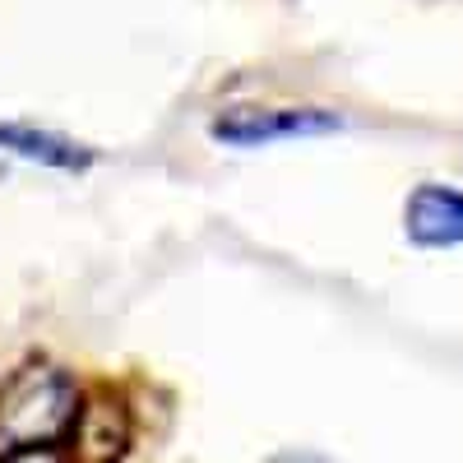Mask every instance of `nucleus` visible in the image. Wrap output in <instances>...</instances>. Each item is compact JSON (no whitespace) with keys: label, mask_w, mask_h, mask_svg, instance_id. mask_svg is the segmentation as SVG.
Returning <instances> with one entry per match:
<instances>
[{"label":"nucleus","mask_w":463,"mask_h":463,"mask_svg":"<svg viewBox=\"0 0 463 463\" xmlns=\"http://www.w3.org/2000/svg\"><path fill=\"white\" fill-rule=\"evenodd\" d=\"M80 394L56 366H28L0 390V454L10 449H56L70 436Z\"/></svg>","instance_id":"f257e3e1"},{"label":"nucleus","mask_w":463,"mask_h":463,"mask_svg":"<svg viewBox=\"0 0 463 463\" xmlns=\"http://www.w3.org/2000/svg\"><path fill=\"white\" fill-rule=\"evenodd\" d=\"M403 232L421 250L463 246V190L440 185V181H421L403 204Z\"/></svg>","instance_id":"7ed1b4c3"},{"label":"nucleus","mask_w":463,"mask_h":463,"mask_svg":"<svg viewBox=\"0 0 463 463\" xmlns=\"http://www.w3.org/2000/svg\"><path fill=\"white\" fill-rule=\"evenodd\" d=\"M74 454H80V463H111V458H121L126 445H130V417L121 403H89L74 412Z\"/></svg>","instance_id":"39448f33"},{"label":"nucleus","mask_w":463,"mask_h":463,"mask_svg":"<svg viewBox=\"0 0 463 463\" xmlns=\"http://www.w3.org/2000/svg\"><path fill=\"white\" fill-rule=\"evenodd\" d=\"M0 463H61L56 449H10V454H0Z\"/></svg>","instance_id":"423d86ee"},{"label":"nucleus","mask_w":463,"mask_h":463,"mask_svg":"<svg viewBox=\"0 0 463 463\" xmlns=\"http://www.w3.org/2000/svg\"><path fill=\"white\" fill-rule=\"evenodd\" d=\"M0 153H10L19 163L52 167V172H89L93 167V148L74 144L56 130H37V126H0Z\"/></svg>","instance_id":"20e7f679"},{"label":"nucleus","mask_w":463,"mask_h":463,"mask_svg":"<svg viewBox=\"0 0 463 463\" xmlns=\"http://www.w3.org/2000/svg\"><path fill=\"white\" fill-rule=\"evenodd\" d=\"M343 130V116L325 107H237L222 111L209 126V135L227 148H269L288 139H316Z\"/></svg>","instance_id":"f03ea898"}]
</instances>
